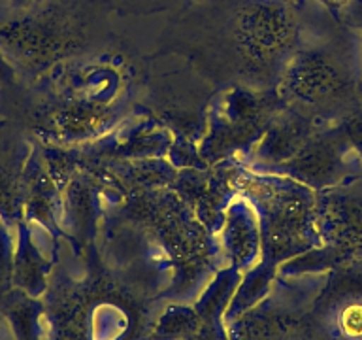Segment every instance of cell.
I'll return each instance as SVG.
<instances>
[{
    "label": "cell",
    "instance_id": "obj_3",
    "mask_svg": "<svg viewBox=\"0 0 362 340\" xmlns=\"http://www.w3.org/2000/svg\"><path fill=\"white\" fill-rule=\"evenodd\" d=\"M13 2H16V4H19V6H28L30 2H33V0H13Z\"/></svg>",
    "mask_w": 362,
    "mask_h": 340
},
{
    "label": "cell",
    "instance_id": "obj_4",
    "mask_svg": "<svg viewBox=\"0 0 362 340\" xmlns=\"http://www.w3.org/2000/svg\"><path fill=\"white\" fill-rule=\"evenodd\" d=\"M358 16H361V25H362V4H361V11H358Z\"/></svg>",
    "mask_w": 362,
    "mask_h": 340
},
{
    "label": "cell",
    "instance_id": "obj_2",
    "mask_svg": "<svg viewBox=\"0 0 362 340\" xmlns=\"http://www.w3.org/2000/svg\"><path fill=\"white\" fill-rule=\"evenodd\" d=\"M6 74H8V64H6L4 59L0 57V78H2V76H6Z\"/></svg>",
    "mask_w": 362,
    "mask_h": 340
},
{
    "label": "cell",
    "instance_id": "obj_1",
    "mask_svg": "<svg viewBox=\"0 0 362 340\" xmlns=\"http://www.w3.org/2000/svg\"><path fill=\"white\" fill-rule=\"evenodd\" d=\"M344 323L349 334H362V308H349L345 312Z\"/></svg>",
    "mask_w": 362,
    "mask_h": 340
}]
</instances>
